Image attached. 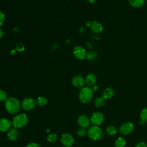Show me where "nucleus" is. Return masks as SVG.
<instances>
[{
	"label": "nucleus",
	"instance_id": "obj_1",
	"mask_svg": "<svg viewBox=\"0 0 147 147\" xmlns=\"http://www.w3.org/2000/svg\"><path fill=\"white\" fill-rule=\"evenodd\" d=\"M5 107L7 111L10 114H16L21 108L20 101L14 97H9L5 100Z\"/></svg>",
	"mask_w": 147,
	"mask_h": 147
},
{
	"label": "nucleus",
	"instance_id": "obj_2",
	"mask_svg": "<svg viewBox=\"0 0 147 147\" xmlns=\"http://www.w3.org/2000/svg\"><path fill=\"white\" fill-rule=\"evenodd\" d=\"M93 96V91L88 87H83L79 93V100L83 103H88Z\"/></svg>",
	"mask_w": 147,
	"mask_h": 147
},
{
	"label": "nucleus",
	"instance_id": "obj_3",
	"mask_svg": "<svg viewBox=\"0 0 147 147\" xmlns=\"http://www.w3.org/2000/svg\"><path fill=\"white\" fill-rule=\"evenodd\" d=\"M28 122V116L24 114H19L15 115L12 120V125L16 128H20L25 126Z\"/></svg>",
	"mask_w": 147,
	"mask_h": 147
},
{
	"label": "nucleus",
	"instance_id": "obj_4",
	"mask_svg": "<svg viewBox=\"0 0 147 147\" xmlns=\"http://www.w3.org/2000/svg\"><path fill=\"white\" fill-rule=\"evenodd\" d=\"M87 133L88 136L93 140H100L103 136L102 129L99 126L96 125L91 126L88 129Z\"/></svg>",
	"mask_w": 147,
	"mask_h": 147
},
{
	"label": "nucleus",
	"instance_id": "obj_5",
	"mask_svg": "<svg viewBox=\"0 0 147 147\" xmlns=\"http://www.w3.org/2000/svg\"><path fill=\"white\" fill-rule=\"evenodd\" d=\"M104 115L102 113L94 112L91 116L90 121L94 125L98 126L102 123V122L104 121Z\"/></svg>",
	"mask_w": 147,
	"mask_h": 147
},
{
	"label": "nucleus",
	"instance_id": "obj_6",
	"mask_svg": "<svg viewBox=\"0 0 147 147\" xmlns=\"http://www.w3.org/2000/svg\"><path fill=\"white\" fill-rule=\"evenodd\" d=\"M36 104V101L32 98H26L23 99L21 106L25 110L29 111L34 108Z\"/></svg>",
	"mask_w": 147,
	"mask_h": 147
},
{
	"label": "nucleus",
	"instance_id": "obj_7",
	"mask_svg": "<svg viewBox=\"0 0 147 147\" xmlns=\"http://www.w3.org/2000/svg\"><path fill=\"white\" fill-rule=\"evenodd\" d=\"M60 140L62 144L66 147L71 146L74 142V140L72 136L67 133L62 134Z\"/></svg>",
	"mask_w": 147,
	"mask_h": 147
},
{
	"label": "nucleus",
	"instance_id": "obj_8",
	"mask_svg": "<svg viewBox=\"0 0 147 147\" xmlns=\"http://www.w3.org/2000/svg\"><path fill=\"white\" fill-rule=\"evenodd\" d=\"M73 53L75 57L79 60H83L86 57V51L85 49L80 45L76 46L74 48Z\"/></svg>",
	"mask_w": 147,
	"mask_h": 147
},
{
	"label": "nucleus",
	"instance_id": "obj_9",
	"mask_svg": "<svg viewBox=\"0 0 147 147\" xmlns=\"http://www.w3.org/2000/svg\"><path fill=\"white\" fill-rule=\"evenodd\" d=\"M134 130V125L131 122H126L123 123L119 127V132L123 135H127L131 133Z\"/></svg>",
	"mask_w": 147,
	"mask_h": 147
},
{
	"label": "nucleus",
	"instance_id": "obj_10",
	"mask_svg": "<svg viewBox=\"0 0 147 147\" xmlns=\"http://www.w3.org/2000/svg\"><path fill=\"white\" fill-rule=\"evenodd\" d=\"M84 79L80 75H75L72 79V83L73 86L78 88H82L85 84Z\"/></svg>",
	"mask_w": 147,
	"mask_h": 147
},
{
	"label": "nucleus",
	"instance_id": "obj_11",
	"mask_svg": "<svg viewBox=\"0 0 147 147\" xmlns=\"http://www.w3.org/2000/svg\"><path fill=\"white\" fill-rule=\"evenodd\" d=\"M12 123L11 121L5 118H0V131H6L11 128Z\"/></svg>",
	"mask_w": 147,
	"mask_h": 147
},
{
	"label": "nucleus",
	"instance_id": "obj_12",
	"mask_svg": "<svg viewBox=\"0 0 147 147\" xmlns=\"http://www.w3.org/2000/svg\"><path fill=\"white\" fill-rule=\"evenodd\" d=\"M90 119L85 115H81L78 118V123L83 128H87L90 124Z\"/></svg>",
	"mask_w": 147,
	"mask_h": 147
},
{
	"label": "nucleus",
	"instance_id": "obj_13",
	"mask_svg": "<svg viewBox=\"0 0 147 147\" xmlns=\"http://www.w3.org/2000/svg\"><path fill=\"white\" fill-rule=\"evenodd\" d=\"M90 27L92 32L95 33H100L103 30L102 25L96 21H94L90 24Z\"/></svg>",
	"mask_w": 147,
	"mask_h": 147
},
{
	"label": "nucleus",
	"instance_id": "obj_14",
	"mask_svg": "<svg viewBox=\"0 0 147 147\" xmlns=\"http://www.w3.org/2000/svg\"><path fill=\"white\" fill-rule=\"evenodd\" d=\"M7 136L10 141H13L17 140L18 136V131L16 127H11L7 133Z\"/></svg>",
	"mask_w": 147,
	"mask_h": 147
},
{
	"label": "nucleus",
	"instance_id": "obj_15",
	"mask_svg": "<svg viewBox=\"0 0 147 147\" xmlns=\"http://www.w3.org/2000/svg\"><path fill=\"white\" fill-rule=\"evenodd\" d=\"M96 81V77L94 74H88L85 79V82L88 86H93Z\"/></svg>",
	"mask_w": 147,
	"mask_h": 147
},
{
	"label": "nucleus",
	"instance_id": "obj_16",
	"mask_svg": "<svg viewBox=\"0 0 147 147\" xmlns=\"http://www.w3.org/2000/svg\"><path fill=\"white\" fill-rule=\"evenodd\" d=\"M114 95V90L113 88L110 87H107L105 88L102 94V98L105 100V99H108L111 98Z\"/></svg>",
	"mask_w": 147,
	"mask_h": 147
},
{
	"label": "nucleus",
	"instance_id": "obj_17",
	"mask_svg": "<svg viewBox=\"0 0 147 147\" xmlns=\"http://www.w3.org/2000/svg\"><path fill=\"white\" fill-rule=\"evenodd\" d=\"M106 131L107 134H109L110 136H114L117 134V129L114 126L110 125L107 127V128L106 129Z\"/></svg>",
	"mask_w": 147,
	"mask_h": 147
},
{
	"label": "nucleus",
	"instance_id": "obj_18",
	"mask_svg": "<svg viewBox=\"0 0 147 147\" xmlns=\"http://www.w3.org/2000/svg\"><path fill=\"white\" fill-rule=\"evenodd\" d=\"M129 2L132 6L134 7H139L143 5L144 0H129Z\"/></svg>",
	"mask_w": 147,
	"mask_h": 147
},
{
	"label": "nucleus",
	"instance_id": "obj_19",
	"mask_svg": "<svg viewBox=\"0 0 147 147\" xmlns=\"http://www.w3.org/2000/svg\"><path fill=\"white\" fill-rule=\"evenodd\" d=\"M126 145V140L122 137H118L115 142V147H124Z\"/></svg>",
	"mask_w": 147,
	"mask_h": 147
},
{
	"label": "nucleus",
	"instance_id": "obj_20",
	"mask_svg": "<svg viewBox=\"0 0 147 147\" xmlns=\"http://www.w3.org/2000/svg\"><path fill=\"white\" fill-rule=\"evenodd\" d=\"M104 99L102 98V97H97L95 98L94 100V105L96 107H100L103 106L104 105Z\"/></svg>",
	"mask_w": 147,
	"mask_h": 147
},
{
	"label": "nucleus",
	"instance_id": "obj_21",
	"mask_svg": "<svg viewBox=\"0 0 147 147\" xmlns=\"http://www.w3.org/2000/svg\"><path fill=\"white\" fill-rule=\"evenodd\" d=\"M37 103L40 106H44L47 104L48 100L44 96H39L36 101Z\"/></svg>",
	"mask_w": 147,
	"mask_h": 147
},
{
	"label": "nucleus",
	"instance_id": "obj_22",
	"mask_svg": "<svg viewBox=\"0 0 147 147\" xmlns=\"http://www.w3.org/2000/svg\"><path fill=\"white\" fill-rule=\"evenodd\" d=\"M140 118L144 122H147V107L143 109L140 113Z\"/></svg>",
	"mask_w": 147,
	"mask_h": 147
},
{
	"label": "nucleus",
	"instance_id": "obj_23",
	"mask_svg": "<svg viewBox=\"0 0 147 147\" xmlns=\"http://www.w3.org/2000/svg\"><path fill=\"white\" fill-rule=\"evenodd\" d=\"M58 136L56 133H53V134H49L47 137V140L48 142H55L57 140Z\"/></svg>",
	"mask_w": 147,
	"mask_h": 147
},
{
	"label": "nucleus",
	"instance_id": "obj_24",
	"mask_svg": "<svg viewBox=\"0 0 147 147\" xmlns=\"http://www.w3.org/2000/svg\"><path fill=\"white\" fill-rule=\"evenodd\" d=\"M76 133L79 137H83L87 134V130H86L85 128L80 127L77 130Z\"/></svg>",
	"mask_w": 147,
	"mask_h": 147
},
{
	"label": "nucleus",
	"instance_id": "obj_25",
	"mask_svg": "<svg viewBox=\"0 0 147 147\" xmlns=\"http://www.w3.org/2000/svg\"><path fill=\"white\" fill-rule=\"evenodd\" d=\"M7 99L6 92L2 90H0V101H5Z\"/></svg>",
	"mask_w": 147,
	"mask_h": 147
},
{
	"label": "nucleus",
	"instance_id": "obj_26",
	"mask_svg": "<svg viewBox=\"0 0 147 147\" xmlns=\"http://www.w3.org/2000/svg\"><path fill=\"white\" fill-rule=\"evenodd\" d=\"M25 49V47L24 45L21 43V42H19L16 45V50L18 52H22Z\"/></svg>",
	"mask_w": 147,
	"mask_h": 147
},
{
	"label": "nucleus",
	"instance_id": "obj_27",
	"mask_svg": "<svg viewBox=\"0 0 147 147\" xmlns=\"http://www.w3.org/2000/svg\"><path fill=\"white\" fill-rule=\"evenodd\" d=\"M5 20V16L2 11H0V26H1L3 24Z\"/></svg>",
	"mask_w": 147,
	"mask_h": 147
},
{
	"label": "nucleus",
	"instance_id": "obj_28",
	"mask_svg": "<svg viewBox=\"0 0 147 147\" xmlns=\"http://www.w3.org/2000/svg\"><path fill=\"white\" fill-rule=\"evenodd\" d=\"M26 147H40V145L36 142H30L28 144Z\"/></svg>",
	"mask_w": 147,
	"mask_h": 147
},
{
	"label": "nucleus",
	"instance_id": "obj_29",
	"mask_svg": "<svg viewBox=\"0 0 147 147\" xmlns=\"http://www.w3.org/2000/svg\"><path fill=\"white\" fill-rule=\"evenodd\" d=\"M136 147H147V144L144 142H140L136 145Z\"/></svg>",
	"mask_w": 147,
	"mask_h": 147
},
{
	"label": "nucleus",
	"instance_id": "obj_30",
	"mask_svg": "<svg viewBox=\"0 0 147 147\" xmlns=\"http://www.w3.org/2000/svg\"><path fill=\"white\" fill-rule=\"evenodd\" d=\"M94 52H89L88 53H87L86 55V57L87 58V59L88 60H90V59H92L94 57Z\"/></svg>",
	"mask_w": 147,
	"mask_h": 147
},
{
	"label": "nucleus",
	"instance_id": "obj_31",
	"mask_svg": "<svg viewBox=\"0 0 147 147\" xmlns=\"http://www.w3.org/2000/svg\"><path fill=\"white\" fill-rule=\"evenodd\" d=\"M98 87L96 85H94L92 87V90L93 91H96L98 90Z\"/></svg>",
	"mask_w": 147,
	"mask_h": 147
},
{
	"label": "nucleus",
	"instance_id": "obj_32",
	"mask_svg": "<svg viewBox=\"0 0 147 147\" xmlns=\"http://www.w3.org/2000/svg\"><path fill=\"white\" fill-rule=\"evenodd\" d=\"M3 36V32L1 28H0V38H1Z\"/></svg>",
	"mask_w": 147,
	"mask_h": 147
},
{
	"label": "nucleus",
	"instance_id": "obj_33",
	"mask_svg": "<svg viewBox=\"0 0 147 147\" xmlns=\"http://www.w3.org/2000/svg\"><path fill=\"white\" fill-rule=\"evenodd\" d=\"M145 122L141 120V119H140V120L139 121V123H140L141 125H144L145 124Z\"/></svg>",
	"mask_w": 147,
	"mask_h": 147
},
{
	"label": "nucleus",
	"instance_id": "obj_34",
	"mask_svg": "<svg viewBox=\"0 0 147 147\" xmlns=\"http://www.w3.org/2000/svg\"><path fill=\"white\" fill-rule=\"evenodd\" d=\"M16 50H15V49H12L10 51L11 55H14V54H16Z\"/></svg>",
	"mask_w": 147,
	"mask_h": 147
},
{
	"label": "nucleus",
	"instance_id": "obj_35",
	"mask_svg": "<svg viewBox=\"0 0 147 147\" xmlns=\"http://www.w3.org/2000/svg\"><path fill=\"white\" fill-rule=\"evenodd\" d=\"M89 1H90V3H95V0H89Z\"/></svg>",
	"mask_w": 147,
	"mask_h": 147
}]
</instances>
